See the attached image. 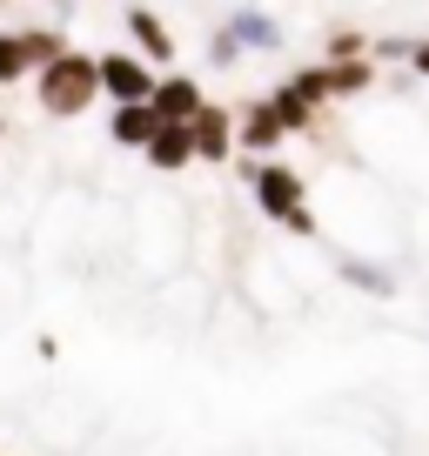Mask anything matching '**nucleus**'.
<instances>
[{
    "label": "nucleus",
    "mask_w": 429,
    "mask_h": 456,
    "mask_svg": "<svg viewBox=\"0 0 429 456\" xmlns=\"http://www.w3.org/2000/svg\"><path fill=\"white\" fill-rule=\"evenodd\" d=\"M409 74H423V81H429V41H416V47H409Z\"/></svg>",
    "instance_id": "obj_19"
},
{
    "label": "nucleus",
    "mask_w": 429,
    "mask_h": 456,
    "mask_svg": "<svg viewBox=\"0 0 429 456\" xmlns=\"http://www.w3.org/2000/svg\"><path fill=\"white\" fill-rule=\"evenodd\" d=\"M282 142H288V128L275 121L269 94H262V101H242V108H235V155H248V161H269Z\"/></svg>",
    "instance_id": "obj_5"
},
{
    "label": "nucleus",
    "mask_w": 429,
    "mask_h": 456,
    "mask_svg": "<svg viewBox=\"0 0 429 456\" xmlns=\"http://www.w3.org/2000/svg\"><path fill=\"white\" fill-rule=\"evenodd\" d=\"M188 134H195V161H235V108L229 101H208Z\"/></svg>",
    "instance_id": "obj_7"
},
{
    "label": "nucleus",
    "mask_w": 429,
    "mask_h": 456,
    "mask_svg": "<svg viewBox=\"0 0 429 456\" xmlns=\"http://www.w3.org/2000/svg\"><path fill=\"white\" fill-rule=\"evenodd\" d=\"M161 134V121H155V108H108V142L115 148H128V155H148V142Z\"/></svg>",
    "instance_id": "obj_9"
},
{
    "label": "nucleus",
    "mask_w": 429,
    "mask_h": 456,
    "mask_svg": "<svg viewBox=\"0 0 429 456\" xmlns=\"http://www.w3.org/2000/svg\"><path fill=\"white\" fill-rule=\"evenodd\" d=\"M222 28H229V41L242 47V54H275V47H282V20L262 14V7H229Z\"/></svg>",
    "instance_id": "obj_8"
},
{
    "label": "nucleus",
    "mask_w": 429,
    "mask_h": 456,
    "mask_svg": "<svg viewBox=\"0 0 429 456\" xmlns=\"http://www.w3.org/2000/svg\"><path fill=\"white\" fill-rule=\"evenodd\" d=\"M20 81H34L28 47H20V28H0V87H20Z\"/></svg>",
    "instance_id": "obj_15"
},
{
    "label": "nucleus",
    "mask_w": 429,
    "mask_h": 456,
    "mask_svg": "<svg viewBox=\"0 0 429 456\" xmlns=\"http://www.w3.org/2000/svg\"><path fill=\"white\" fill-rule=\"evenodd\" d=\"M409 47L416 41H376V68H383V61H409Z\"/></svg>",
    "instance_id": "obj_18"
},
{
    "label": "nucleus",
    "mask_w": 429,
    "mask_h": 456,
    "mask_svg": "<svg viewBox=\"0 0 429 456\" xmlns=\"http://www.w3.org/2000/svg\"><path fill=\"white\" fill-rule=\"evenodd\" d=\"M235 168H242L255 208L269 215L275 228H288L295 242H315V235H322V222H315V208H309V182H302V168H288V161H248V155H235Z\"/></svg>",
    "instance_id": "obj_1"
},
{
    "label": "nucleus",
    "mask_w": 429,
    "mask_h": 456,
    "mask_svg": "<svg viewBox=\"0 0 429 456\" xmlns=\"http://www.w3.org/2000/svg\"><path fill=\"white\" fill-rule=\"evenodd\" d=\"M94 61H101V101H108V108H142V101H155L161 74L148 68L134 47H101Z\"/></svg>",
    "instance_id": "obj_3"
},
{
    "label": "nucleus",
    "mask_w": 429,
    "mask_h": 456,
    "mask_svg": "<svg viewBox=\"0 0 429 456\" xmlns=\"http://www.w3.org/2000/svg\"><path fill=\"white\" fill-rule=\"evenodd\" d=\"M322 61H329V68H343V61H376V34H362V28H336L329 41H322Z\"/></svg>",
    "instance_id": "obj_14"
},
{
    "label": "nucleus",
    "mask_w": 429,
    "mask_h": 456,
    "mask_svg": "<svg viewBox=\"0 0 429 456\" xmlns=\"http://www.w3.org/2000/svg\"><path fill=\"white\" fill-rule=\"evenodd\" d=\"M208 61H214V68H235V61H242V47L229 41V28H214V34H208Z\"/></svg>",
    "instance_id": "obj_17"
},
{
    "label": "nucleus",
    "mask_w": 429,
    "mask_h": 456,
    "mask_svg": "<svg viewBox=\"0 0 429 456\" xmlns=\"http://www.w3.org/2000/svg\"><path fill=\"white\" fill-rule=\"evenodd\" d=\"M148 108H155L161 128H195V114L208 108V87H201L195 74L174 68V74H161V81H155V101H148Z\"/></svg>",
    "instance_id": "obj_4"
},
{
    "label": "nucleus",
    "mask_w": 429,
    "mask_h": 456,
    "mask_svg": "<svg viewBox=\"0 0 429 456\" xmlns=\"http://www.w3.org/2000/svg\"><path fill=\"white\" fill-rule=\"evenodd\" d=\"M269 108H275V121H282L288 134H322V108H309V101L295 94V87H269Z\"/></svg>",
    "instance_id": "obj_11"
},
{
    "label": "nucleus",
    "mask_w": 429,
    "mask_h": 456,
    "mask_svg": "<svg viewBox=\"0 0 429 456\" xmlns=\"http://www.w3.org/2000/svg\"><path fill=\"white\" fill-rule=\"evenodd\" d=\"M20 47H28V68L34 74H41V68H54V61L61 54H68V34H61V28H20Z\"/></svg>",
    "instance_id": "obj_13"
},
{
    "label": "nucleus",
    "mask_w": 429,
    "mask_h": 456,
    "mask_svg": "<svg viewBox=\"0 0 429 456\" xmlns=\"http://www.w3.org/2000/svg\"><path fill=\"white\" fill-rule=\"evenodd\" d=\"M94 101H101V61L87 54V47H68L54 68L34 74V108H41L47 121H81Z\"/></svg>",
    "instance_id": "obj_2"
},
{
    "label": "nucleus",
    "mask_w": 429,
    "mask_h": 456,
    "mask_svg": "<svg viewBox=\"0 0 429 456\" xmlns=\"http://www.w3.org/2000/svg\"><path fill=\"white\" fill-rule=\"evenodd\" d=\"M343 282L362 289V296H396V282H389L383 269H369V262H343Z\"/></svg>",
    "instance_id": "obj_16"
},
{
    "label": "nucleus",
    "mask_w": 429,
    "mask_h": 456,
    "mask_svg": "<svg viewBox=\"0 0 429 456\" xmlns=\"http://www.w3.org/2000/svg\"><path fill=\"white\" fill-rule=\"evenodd\" d=\"M121 28H128V47H134L155 74H174V28L155 14V7H128V14H121Z\"/></svg>",
    "instance_id": "obj_6"
},
{
    "label": "nucleus",
    "mask_w": 429,
    "mask_h": 456,
    "mask_svg": "<svg viewBox=\"0 0 429 456\" xmlns=\"http://www.w3.org/2000/svg\"><path fill=\"white\" fill-rule=\"evenodd\" d=\"M322 87H329V101H356L376 87V61H343V68H329L322 61Z\"/></svg>",
    "instance_id": "obj_12"
},
{
    "label": "nucleus",
    "mask_w": 429,
    "mask_h": 456,
    "mask_svg": "<svg viewBox=\"0 0 429 456\" xmlns=\"http://www.w3.org/2000/svg\"><path fill=\"white\" fill-rule=\"evenodd\" d=\"M148 168H155V175H182V168H195V134H188V128H161L155 134V142H148Z\"/></svg>",
    "instance_id": "obj_10"
}]
</instances>
